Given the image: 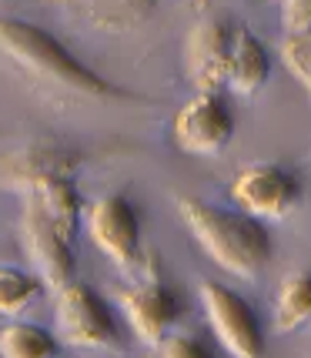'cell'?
Segmentation results:
<instances>
[{
    "instance_id": "16",
    "label": "cell",
    "mask_w": 311,
    "mask_h": 358,
    "mask_svg": "<svg viewBox=\"0 0 311 358\" xmlns=\"http://www.w3.org/2000/svg\"><path fill=\"white\" fill-rule=\"evenodd\" d=\"M44 281L34 271H24L17 265H0V315L3 318H17L31 308L41 298Z\"/></svg>"
},
{
    "instance_id": "3",
    "label": "cell",
    "mask_w": 311,
    "mask_h": 358,
    "mask_svg": "<svg viewBox=\"0 0 311 358\" xmlns=\"http://www.w3.org/2000/svg\"><path fill=\"white\" fill-rule=\"evenodd\" d=\"M54 331L64 345L97 348V352H124L127 338L110 305L91 285L71 278L54 292Z\"/></svg>"
},
{
    "instance_id": "19",
    "label": "cell",
    "mask_w": 311,
    "mask_h": 358,
    "mask_svg": "<svg viewBox=\"0 0 311 358\" xmlns=\"http://www.w3.org/2000/svg\"><path fill=\"white\" fill-rule=\"evenodd\" d=\"M281 27L284 34L311 31V0H281Z\"/></svg>"
},
{
    "instance_id": "8",
    "label": "cell",
    "mask_w": 311,
    "mask_h": 358,
    "mask_svg": "<svg viewBox=\"0 0 311 358\" xmlns=\"http://www.w3.org/2000/svg\"><path fill=\"white\" fill-rule=\"evenodd\" d=\"M198 295H201L204 318L224 352L238 358L265 355V328L248 298H241L234 288L221 285V281H201Z\"/></svg>"
},
{
    "instance_id": "10",
    "label": "cell",
    "mask_w": 311,
    "mask_h": 358,
    "mask_svg": "<svg viewBox=\"0 0 311 358\" xmlns=\"http://www.w3.org/2000/svg\"><path fill=\"white\" fill-rule=\"evenodd\" d=\"M80 151L61 141H31L0 151V191L27 194L31 187L44 185L50 178H74L80 168Z\"/></svg>"
},
{
    "instance_id": "20",
    "label": "cell",
    "mask_w": 311,
    "mask_h": 358,
    "mask_svg": "<svg viewBox=\"0 0 311 358\" xmlns=\"http://www.w3.org/2000/svg\"><path fill=\"white\" fill-rule=\"evenodd\" d=\"M187 3H191L194 10H208V3H211V0H187Z\"/></svg>"
},
{
    "instance_id": "1",
    "label": "cell",
    "mask_w": 311,
    "mask_h": 358,
    "mask_svg": "<svg viewBox=\"0 0 311 358\" xmlns=\"http://www.w3.org/2000/svg\"><path fill=\"white\" fill-rule=\"evenodd\" d=\"M0 54L14 64L17 71L31 74L47 87L74 94L84 101H127L131 94L117 87L114 80L97 74L91 64H84L67 44L31 20L0 14Z\"/></svg>"
},
{
    "instance_id": "6",
    "label": "cell",
    "mask_w": 311,
    "mask_h": 358,
    "mask_svg": "<svg viewBox=\"0 0 311 358\" xmlns=\"http://www.w3.org/2000/svg\"><path fill=\"white\" fill-rule=\"evenodd\" d=\"M234 208L248 211L258 221H284L301 204V178L284 164L254 161L234 174L231 187Z\"/></svg>"
},
{
    "instance_id": "7",
    "label": "cell",
    "mask_w": 311,
    "mask_h": 358,
    "mask_svg": "<svg viewBox=\"0 0 311 358\" xmlns=\"http://www.w3.org/2000/svg\"><path fill=\"white\" fill-rule=\"evenodd\" d=\"M117 308L124 315L127 331L144 342L147 348H154L168 331H171L181 315H185V301L174 292L168 281L157 275L154 262L147 265V275L140 281H134L131 288L117 292Z\"/></svg>"
},
{
    "instance_id": "11",
    "label": "cell",
    "mask_w": 311,
    "mask_h": 358,
    "mask_svg": "<svg viewBox=\"0 0 311 358\" xmlns=\"http://www.w3.org/2000/svg\"><path fill=\"white\" fill-rule=\"evenodd\" d=\"M234 24L228 17H201L185 41V74L198 91H221L231 57Z\"/></svg>"
},
{
    "instance_id": "15",
    "label": "cell",
    "mask_w": 311,
    "mask_h": 358,
    "mask_svg": "<svg viewBox=\"0 0 311 358\" xmlns=\"http://www.w3.org/2000/svg\"><path fill=\"white\" fill-rule=\"evenodd\" d=\"M61 345L47 328L34 322H10L0 331V355L3 358H47Z\"/></svg>"
},
{
    "instance_id": "4",
    "label": "cell",
    "mask_w": 311,
    "mask_h": 358,
    "mask_svg": "<svg viewBox=\"0 0 311 358\" xmlns=\"http://www.w3.org/2000/svg\"><path fill=\"white\" fill-rule=\"evenodd\" d=\"M20 198H24V204H20V245H24V255L31 258L34 275L44 281L50 292H57L61 285L78 278V255H74L78 234L67 231L34 194H20Z\"/></svg>"
},
{
    "instance_id": "17",
    "label": "cell",
    "mask_w": 311,
    "mask_h": 358,
    "mask_svg": "<svg viewBox=\"0 0 311 358\" xmlns=\"http://www.w3.org/2000/svg\"><path fill=\"white\" fill-rule=\"evenodd\" d=\"M281 64L311 97V31L284 34V41H281Z\"/></svg>"
},
{
    "instance_id": "2",
    "label": "cell",
    "mask_w": 311,
    "mask_h": 358,
    "mask_svg": "<svg viewBox=\"0 0 311 358\" xmlns=\"http://www.w3.org/2000/svg\"><path fill=\"white\" fill-rule=\"evenodd\" d=\"M174 208L204 255L228 275L254 281L271 265L275 241L265 221L251 218L241 208H221L198 198H174Z\"/></svg>"
},
{
    "instance_id": "13",
    "label": "cell",
    "mask_w": 311,
    "mask_h": 358,
    "mask_svg": "<svg viewBox=\"0 0 311 358\" xmlns=\"http://www.w3.org/2000/svg\"><path fill=\"white\" fill-rule=\"evenodd\" d=\"M161 0H71L67 7L104 34H131L154 17Z\"/></svg>"
},
{
    "instance_id": "12",
    "label": "cell",
    "mask_w": 311,
    "mask_h": 358,
    "mask_svg": "<svg viewBox=\"0 0 311 358\" xmlns=\"http://www.w3.org/2000/svg\"><path fill=\"white\" fill-rule=\"evenodd\" d=\"M268 80H271V54H268V47L248 27H238L234 24V41H231L224 87H231V94H238V97H254Z\"/></svg>"
},
{
    "instance_id": "18",
    "label": "cell",
    "mask_w": 311,
    "mask_h": 358,
    "mask_svg": "<svg viewBox=\"0 0 311 358\" xmlns=\"http://www.w3.org/2000/svg\"><path fill=\"white\" fill-rule=\"evenodd\" d=\"M154 352H161V355H168V358H204L208 355V345H204L194 331H178V328H171V331L154 345Z\"/></svg>"
},
{
    "instance_id": "14",
    "label": "cell",
    "mask_w": 311,
    "mask_h": 358,
    "mask_svg": "<svg viewBox=\"0 0 311 358\" xmlns=\"http://www.w3.org/2000/svg\"><path fill=\"white\" fill-rule=\"evenodd\" d=\"M275 331H298L311 322V271L284 275L275 292Z\"/></svg>"
},
{
    "instance_id": "9",
    "label": "cell",
    "mask_w": 311,
    "mask_h": 358,
    "mask_svg": "<svg viewBox=\"0 0 311 358\" xmlns=\"http://www.w3.org/2000/svg\"><path fill=\"white\" fill-rule=\"evenodd\" d=\"M84 228L97 251L117 268L140 265V215L127 194H101L84 211Z\"/></svg>"
},
{
    "instance_id": "5",
    "label": "cell",
    "mask_w": 311,
    "mask_h": 358,
    "mask_svg": "<svg viewBox=\"0 0 311 358\" xmlns=\"http://www.w3.org/2000/svg\"><path fill=\"white\" fill-rule=\"evenodd\" d=\"M234 138V110L221 91H198L171 117V141L194 157H218Z\"/></svg>"
}]
</instances>
